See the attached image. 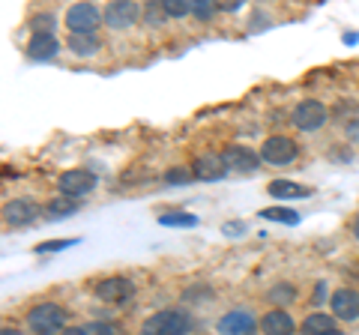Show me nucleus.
<instances>
[{"instance_id": "f257e3e1", "label": "nucleus", "mask_w": 359, "mask_h": 335, "mask_svg": "<svg viewBox=\"0 0 359 335\" xmlns=\"http://www.w3.org/2000/svg\"><path fill=\"white\" fill-rule=\"evenodd\" d=\"M192 329H195L192 311L180 306L159 308L141 323V335H192Z\"/></svg>"}, {"instance_id": "f03ea898", "label": "nucleus", "mask_w": 359, "mask_h": 335, "mask_svg": "<svg viewBox=\"0 0 359 335\" xmlns=\"http://www.w3.org/2000/svg\"><path fill=\"white\" fill-rule=\"evenodd\" d=\"M27 329L33 335H60L66 327H69V311H66L60 303H36L33 308H27Z\"/></svg>"}, {"instance_id": "7ed1b4c3", "label": "nucleus", "mask_w": 359, "mask_h": 335, "mask_svg": "<svg viewBox=\"0 0 359 335\" xmlns=\"http://www.w3.org/2000/svg\"><path fill=\"white\" fill-rule=\"evenodd\" d=\"M332 111L320 102V99H302L290 108V126L299 129V132H318L330 123Z\"/></svg>"}, {"instance_id": "20e7f679", "label": "nucleus", "mask_w": 359, "mask_h": 335, "mask_svg": "<svg viewBox=\"0 0 359 335\" xmlns=\"http://www.w3.org/2000/svg\"><path fill=\"white\" fill-rule=\"evenodd\" d=\"M63 25L69 33H81V36H96V30L105 25V13L96 4H72L63 15Z\"/></svg>"}, {"instance_id": "39448f33", "label": "nucleus", "mask_w": 359, "mask_h": 335, "mask_svg": "<svg viewBox=\"0 0 359 335\" xmlns=\"http://www.w3.org/2000/svg\"><path fill=\"white\" fill-rule=\"evenodd\" d=\"M93 296L105 306H126L129 299H135V282L126 275L99 278V282L93 285Z\"/></svg>"}, {"instance_id": "423d86ee", "label": "nucleus", "mask_w": 359, "mask_h": 335, "mask_svg": "<svg viewBox=\"0 0 359 335\" xmlns=\"http://www.w3.org/2000/svg\"><path fill=\"white\" fill-rule=\"evenodd\" d=\"M261 162L273 165V168H285L290 162H297L299 156V144L290 138V135H269L264 144H261Z\"/></svg>"}, {"instance_id": "0eeeda50", "label": "nucleus", "mask_w": 359, "mask_h": 335, "mask_svg": "<svg viewBox=\"0 0 359 335\" xmlns=\"http://www.w3.org/2000/svg\"><path fill=\"white\" fill-rule=\"evenodd\" d=\"M96 183H99V177H96L93 171H87V168H69V171L60 174L57 189H60L63 198L81 200V198H87L90 192H93Z\"/></svg>"}, {"instance_id": "6e6552de", "label": "nucleus", "mask_w": 359, "mask_h": 335, "mask_svg": "<svg viewBox=\"0 0 359 335\" xmlns=\"http://www.w3.org/2000/svg\"><path fill=\"white\" fill-rule=\"evenodd\" d=\"M216 329L219 335H257L261 332V317L252 308H231L219 317Z\"/></svg>"}, {"instance_id": "1a4fd4ad", "label": "nucleus", "mask_w": 359, "mask_h": 335, "mask_svg": "<svg viewBox=\"0 0 359 335\" xmlns=\"http://www.w3.org/2000/svg\"><path fill=\"white\" fill-rule=\"evenodd\" d=\"M222 162L233 174H255L261 168V153L245 147V144H228V147H222Z\"/></svg>"}, {"instance_id": "9d476101", "label": "nucleus", "mask_w": 359, "mask_h": 335, "mask_svg": "<svg viewBox=\"0 0 359 335\" xmlns=\"http://www.w3.org/2000/svg\"><path fill=\"white\" fill-rule=\"evenodd\" d=\"M39 216H45V207L30 198H15V200H6L4 204V221L9 228H27Z\"/></svg>"}, {"instance_id": "9b49d317", "label": "nucleus", "mask_w": 359, "mask_h": 335, "mask_svg": "<svg viewBox=\"0 0 359 335\" xmlns=\"http://www.w3.org/2000/svg\"><path fill=\"white\" fill-rule=\"evenodd\" d=\"M102 13H105V25L111 30H129V27H135L141 21L144 6L132 4V0H114V4H108Z\"/></svg>"}, {"instance_id": "f8f14e48", "label": "nucleus", "mask_w": 359, "mask_h": 335, "mask_svg": "<svg viewBox=\"0 0 359 335\" xmlns=\"http://www.w3.org/2000/svg\"><path fill=\"white\" fill-rule=\"evenodd\" d=\"M330 315L341 323L359 320V290L356 287H339L330 296Z\"/></svg>"}, {"instance_id": "ddd939ff", "label": "nucleus", "mask_w": 359, "mask_h": 335, "mask_svg": "<svg viewBox=\"0 0 359 335\" xmlns=\"http://www.w3.org/2000/svg\"><path fill=\"white\" fill-rule=\"evenodd\" d=\"M297 320L287 308H266L261 315V335H297Z\"/></svg>"}, {"instance_id": "4468645a", "label": "nucleus", "mask_w": 359, "mask_h": 335, "mask_svg": "<svg viewBox=\"0 0 359 335\" xmlns=\"http://www.w3.org/2000/svg\"><path fill=\"white\" fill-rule=\"evenodd\" d=\"M192 171H195V177L198 180H204V183H216V180H222L224 174H228V168H224V162H222V153H198L195 159H192Z\"/></svg>"}, {"instance_id": "2eb2a0df", "label": "nucleus", "mask_w": 359, "mask_h": 335, "mask_svg": "<svg viewBox=\"0 0 359 335\" xmlns=\"http://www.w3.org/2000/svg\"><path fill=\"white\" fill-rule=\"evenodd\" d=\"M57 51H60V42L54 33H33L27 42V54L33 60H51Z\"/></svg>"}, {"instance_id": "dca6fc26", "label": "nucleus", "mask_w": 359, "mask_h": 335, "mask_svg": "<svg viewBox=\"0 0 359 335\" xmlns=\"http://www.w3.org/2000/svg\"><path fill=\"white\" fill-rule=\"evenodd\" d=\"M330 329H339L335 327V317L327 315V311H320V308H314L311 315H306L299 320V335H323Z\"/></svg>"}, {"instance_id": "f3484780", "label": "nucleus", "mask_w": 359, "mask_h": 335, "mask_svg": "<svg viewBox=\"0 0 359 335\" xmlns=\"http://www.w3.org/2000/svg\"><path fill=\"white\" fill-rule=\"evenodd\" d=\"M266 192L278 200H297V198H311V186H302L294 180H273L266 186Z\"/></svg>"}, {"instance_id": "a211bd4d", "label": "nucleus", "mask_w": 359, "mask_h": 335, "mask_svg": "<svg viewBox=\"0 0 359 335\" xmlns=\"http://www.w3.org/2000/svg\"><path fill=\"white\" fill-rule=\"evenodd\" d=\"M66 48H69L75 57H96L99 48H102V42H99V36H81V33H69V39H66Z\"/></svg>"}, {"instance_id": "6ab92c4d", "label": "nucleus", "mask_w": 359, "mask_h": 335, "mask_svg": "<svg viewBox=\"0 0 359 335\" xmlns=\"http://www.w3.org/2000/svg\"><path fill=\"white\" fill-rule=\"evenodd\" d=\"M266 299L273 303V308H285V306H290V303H297V299H299V290H297L294 282H276L273 287L266 290Z\"/></svg>"}, {"instance_id": "aec40b11", "label": "nucleus", "mask_w": 359, "mask_h": 335, "mask_svg": "<svg viewBox=\"0 0 359 335\" xmlns=\"http://www.w3.org/2000/svg\"><path fill=\"white\" fill-rule=\"evenodd\" d=\"M78 213V200H69V198H51L48 204H45V221H60L66 216H75Z\"/></svg>"}, {"instance_id": "412c9836", "label": "nucleus", "mask_w": 359, "mask_h": 335, "mask_svg": "<svg viewBox=\"0 0 359 335\" xmlns=\"http://www.w3.org/2000/svg\"><path fill=\"white\" fill-rule=\"evenodd\" d=\"M198 221L201 219L195 213H186V210H171V213L159 216V225H165V228H195Z\"/></svg>"}, {"instance_id": "4be33fe9", "label": "nucleus", "mask_w": 359, "mask_h": 335, "mask_svg": "<svg viewBox=\"0 0 359 335\" xmlns=\"http://www.w3.org/2000/svg\"><path fill=\"white\" fill-rule=\"evenodd\" d=\"M162 180L168 186H189L192 180H198V177L192 171V165H174V168H168V171L162 174Z\"/></svg>"}, {"instance_id": "5701e85b", "label": "nucleus", "mask_w": 359, "mask_h": 335, "mask_svg": "<svg viewBox=\"0 0 359 335\" xmlns=\"http://www.w3.org/2000/svg\"><path fill=\"white\" fill-rule=\"evenodd\" d=\"M257 216L269 219V221H282V225H297V221H299V213H297V210H290V207H266Z\"/></svg>"}, {"instance_id": "b1692460", "label": "nucleus", "mask_w": 359, "mask_h": 335, "mask_svg": "<svg viewBox=\"0 0 359 335\" xmlns=\"http://www.w3.org/2000/svg\"><path fill=\"white\" fill-rule=\"evenodd\" d=\"M141 21H144V27H162L165 21H168L162 4H144V15H141Z\"/></svg>"}, {"instance_id": "393cba45", "label": "nucleus", "mask_w": 359, "mask_h": 335, "mask_svg": "<svg viewBox=\"0 0 359 335\" xmlns=\"http://www.w3.org/2000/svg\"><path fill=\"white\" fill-rule=\"evenodd\" d=\"M168 18H186L192 15V0H159Z\"/></svg>"}, {"instance_id": "a878e982", "label": "nucleus", "mask_w": 359, "mask_h": 335, "mask_svg": "<svg viewBox=\"0 0 359 335\" xmlns=\"http://www.w3.org/2000/svg\"><path fill=\"white\" fill-rule=\"evenodd\" d=\"M33 33H54V27H57V18H54V13H36L30 21Z\"/></svg>"}, {"instance_id": "bb28decb", "label": "nucleus", "mask_w": 359, "mask_h": 335, "mask_svg": "<svg viewBox=\"0 0 359 335\" xmlns=\"http://www.w3.org/2000/svg\"><path fill=\"white\" fill-rule=\"evenodd\" d=\"M84 332L87 335H120L117 323H111V320H90L84 323Z\"/></svg>"}, {"instance_id": "cd10ccee", "label": "nucleus", "mask_w": 359, "mask_h": 335, "mask_svg": "<svg viewBox=\"0 0 359 335\" xmlns=\"http://www.w3.org/2000/svg\"><path fill=\"white\" fill-rule=\"evenodd\" d=\"M353 114L359 117V105H356V102H344V99H341V102L332 108V117L339 120L341 126H344V123H351V120H353Z\"/></svg>"}, {"instance_id": "c85d7f7f", "label": "nucleus", "mask_w": 359, "mask_h": 335, "mask_svg": "<svg viewBox=\"0 0 359 335\" xmlns=\"http://www.w3.org/2000/svg\"><path fill=\"white\" fill-rule=\"evenodd\" d=\"M216 13H219V6L210 4V0H192V15H195L198 21H210Z\"/></svg>"}, {"instance_id": "c756f323", "label": "nucleus", "mask_w": 359, "mask_h": 335, "mask_svg": "<svg viewBox=\"0 0 359 335\" xmlns=\"http://www.w3.org/2000/svg\"><path fill=\"white\" fill-rule=\"evenodd\" d=\"M78 240H48V242H42L36 245V254H48V252H60V249H69V245H75Z\"/></svg>"}, {"instance_id": "7c9ffc66", "label": "nucleus", "mask_w": 359, "mask_h": 335, "mask_svg": "<svg viewBox=\"0 0 359 335\" xmlns=\"http://www.w3.org/2000/svg\"><path fill=\"white\" fill-rule=\"evenodd\" d=\"M327 290H330V285H327V282H318V285H314L311 303H314V306H320V303H323V299H327V296H330V294H327Z\"/></svg>"}, {"instance_id": "2f4dec72", "label": "nucleus", "mask_w": 359, "mask_h": 335, "mask_svg": "<svg viewBox=\"0 0 359 335\" xmlns=\"http://www.w3.org/2000/svg\"><path fill=\"white\" fill-rule=\"evenodd\" d=\"M219 6V13H237V9H243V0H222Z\"/></svg>"}, {"instance_id": "473e14b6", "label": "nucleus", "mask_w": 359, "mask_h": 335, "mask_svg": "<svg viewBox=\"0 0 359 335\" xmlns=\"http://www.w3.org/2000/svg\"><path fill=\"white\" fill-rule=\"evenodd\" d=\"M344 132L351 141H359V117H353L351 123H344Z\"/></svg>"}, {"instance_id": "72a5a7b5", "label": "nucleus", "mask_w": 359, "mask_h": 335, "mask_svg": "<svg viewBox=\"0 0 359 335\" xmlns=\"http://www.w3.org/2000/svg\"><path fill=\"white\" fill-rule=\"evenodd\" d=\"M245 225H240V221H233V225H224V233H243Z\"/></svg>"}, {"instance_id": "f704fd0d", "label": "nucleus", "mask_w": 359, "mask_h": 335, "mask_svg": "<svg viewBox=\"0 0 359 335\" xmlns=\"http://www.w3.org/2000/svg\"><path fill=\"white\" fill-rule=\"evenodd\" d=\"M60 335H87V332H84V327H66Z\"/></svg>"}, {"instance_id": "c9c22d12", "label": "nucleus", "mask_w": 359, "mask_h": 335, "mask_svg": "<svg viewBox=\"0 0 359 335\" xmlns=\"http://www.w3.org/2000/svg\"><path fill=\"white\" fill-rule=\"evenodd\" d=\"M0 335H25V332L15 329V327H4V329H0Z\"/></svg>"}, {"instance_id": "e433bc0d", "label": "nucleus", "mask_w": 359, "mask_h": 335, "mask_svg": "<svg viewBox=\"0 0 359 335\" xmlns=\"http://www.w3.org/2000/svg\"><path fill=\"white\" fill-rule=\"evenodd\" d=\"M344 42H347V46H353V42H359V36H356V33H344Z\"/></svg>"}, {"instance_id": "4c0bfd02", "label": "nucleus", "mask_w": 359, "mask_h": 335, "mask_svg": "<svg viewBox=\"0 0 359 335\" xmlns=\"http://www.w3.org/2000/svg\"><path fill=\"white\" fill-rule=\"evenodd\" d=\"M351 231H353V237H356V240H359V216H356V219H353V225H351Z\"/></svg>"}, {"instance_id": "58836bf2", "label": "nucleus", "mask_w": 359, "mask_h": 335, "mask_svg": "<svg viewBox=\"0 0 359 335\" xmlns=\"http://www.w3.org/2000/svg\"><path fill=\"white\" fill-rule=\"evenodd\" d=\"M323 335H344L341 329H330V332H323Z\"/></svg>"}]
</instances>
